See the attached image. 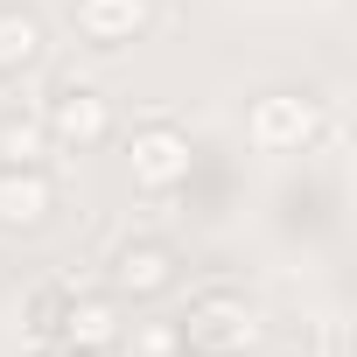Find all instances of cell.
<instances>
[{
    "label": "cell",
    "instance_id": "1",
    "mask_svg": "<svg viewBox=\"0 0 357 357\" xmlns=\"http://www.w3.org/2000/svg\"><path fill=\"white\" fill-rule=\"evenodd\" d=\"M175 336H183L190 357H245L259 343V308L231 287H211L190 301V315L175 322Z\"/></svg>",
    "mask_w": 357,
    "mask_h": 357
},
{
    "label": "cell",
    "instance_id": "2",
    "mask_svg": "<svg viewBox=\"0 0 357 357\" xmlns=\"http://www.w3.org/2000/svg\"><path fill=\"white\" fill-rule=\"evenodd\" d=\"M245 133H252L259 154H301V147L322 140V98H308V91H266V98H252Z\"/></svg>",
    "mask_w": 357,
    "mask_h": 357
},
{
    "label": "cell",
    "instance_id": "3",
    "mask_svg": "<svg viewBox=\"0 0 357 357\" xmlns=\"http://www.w3.org/2000/svg\"><path fill=\"white\" fill-rule=\"evenodd\" d=\"M126 168H133V183H140V190H175V183L190 175V133H183V126H168V119L140 126V133L126 140Z\"/></svg>",
    "mask_w": 357,
    "mask_h": 357
},
{
    "label": "cell",
    "instance_id": "4",
    "mask_svg": "<svg viewBox=\"0 0 357 357\" xmlns=\"http://www.w3.org/2000/svg\"><path fill=\"white\" fill-rule=\"evenodd\" d=\"M50 343H77V350L105 357V350L119 343V308H112L105 294H84V287H70V280H63V301H56V336H50Z\"/></svg>",
    "mask_w": 357,
    "mask_h": 357
},
{
    "label": "cell",
    "instance_id": "5",
    "mask_svg": "<svg viewBox=\"0 0 357 357\" xmlns=\"http://www.w3.org/2000/svg\"><path fill=\"white\" fill-rule=\"evenodd\" d=\"M43 126H50V140H63V147H98V140L112 133V105H105V91H91V84H63V91L50 98Z\"/></svg>",
    "mask_w": 357,
    "mask_h": 357
},
{
    "label": "cell",
    "instance_id": "6",
    "mask_svg": "<svg viewBox=\"0 0 357 357\" xmlns=\"http://www.w3.org/2000/svg\"><path fill=\"white\" fill-rule=\"evenodd\" d=\"M112 287L133 294V301L168 294V287H175V252H168L161 238H126V245L112 252Z\"/></svg>",
    "mask_w": 357,
    "mask_h": 357
},
{
    "label": "cell",
    "instance_id": "7",
    "mask_svg": "<svg viewBox=\"0 0 357 357\" xmlns=\"http://www.w3.org/2000/svg\"><path fill=\"white\" fill-rule=\"evenodd\" d=\"M70 22H77V36H84V43L119 50V43H133V36L154 22V8H147V0H77Z\"/></svg>",
    "mask_w": 357,
    "mask_h": 357
},
{
    "label": "cell",
    "instance_id": "8",
    "mask_svg": "<svg viewBox=\"0 0 357 357\" xmlns=\"http://www.w3.org/2000/svg\"><path fill=\"white\" fill-rule=\"evenodd\" d=\"M56 211V183L43 168H0V225L8 231H36Z\"/></svg>",
    "mask_w": 357,
    "mask_h": 357
},
{
    "label": "cell",
    "instance_id": "9",
    "mask_svg": "<svg viewBox=\"0 0 357 357\" xmlns=\"http://www.w3.org/2000/svg\"><path fill=\"white\" fill-rule=\"evenodd\" d=\"M29 63H43V22L29 8H0V77H22Z\"/></svg>",
    "mask_w": 357,
    "mask_h": 357
},
{
    "label": "cell",
    "instance_id": "10",
    "mask_svg": "<svg viewBox=\"0 0 357 357\" xmlns=\"http://www.w3.org/2000/svg\"><path fill=\"white\" fill-rule=\"evenodd\" d=\"M43 147H50V126L36 112H8L0 119V168H43Z\"/></svg>",
    "mask_w": 357,
    "mask_h": 357
},
{
    "label": "cell",
    "instance_id": "11",
    "mask_svg": "<svg viewBox=\"0 0 357 357\" xmlns=\"http://www.w3.org/2000/svg\"><path fill=\"white\" fill-rule=\"evenodd\" d=\"M36 357H91V350H77V343H43Z\"/></svg>",
    "mask_w": 357,
    "mask_h": 357
}]
</instances>
